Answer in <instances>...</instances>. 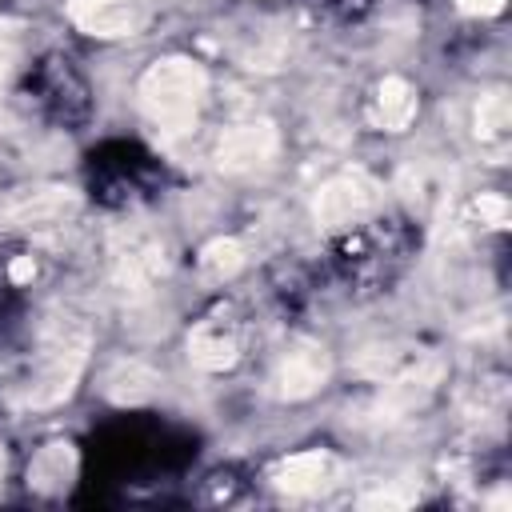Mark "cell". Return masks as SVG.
<instances>
[{"mask_svg": "<svg viewBox=\"0 0 512 512\" xmlns=\"http://www.w3.org/2000/svg\"><path fill=\"white\" fill-rule=\"evenodd\" d=\"M276 144L280 140H276V128L268 120H248V124H236L220 136L216 164L224 172H252L276 156Z\"/></svg>", "mask_w": 512, "mask_h": 512, "instance_id": "obj_3", "label": "cell"}, {"mask_svg": "<svg viewBox=\"0 0 512 512\" xmlns=\"http://www.w3.org/2000/svg\"><path fill=\"white\" fill-rule=\"evenodd\" d=\"M476 132L484 140H496L508 132V96L504 92H488L480 96V108H476Z\"/></svg>", "mask_w": 512, "mask_h": 512, "instance_id": "obj_9", "label": "cell"}, {"mask_svg": "<svg viewBox=\"0 0 512 512\" xmlns=\"http://www.w3.org/2000/svg\"><path fill=\"white\" fill-rule=\"evenodd\" d=\"M72 16L88 32L128 36L144 24V4L140 0H72Z\"/></svg>", "mask_w": 512, "mask_h": 512, "instance_id": "obj_5", "label": "cell"}, {"mask_svg": "<svg viewBox=\"0 0 512 512\" xmlns=\"http://www.w3.org/2000/svg\"><path fill=\"white\" fill-rule=\"evenodd\" d=\"M376 204V184L364 172H340L316 192V220L324 228H348Z\"/></svg>", "mask_w": 512, "mask_h": 512, "instance_id": "obj_2", "label": "cell"}, {"mask_svg": "<svg viewBox=\"0 0 512 512\" xmlns=\"http://www.w3.org/2000/svg\"><path fill=\"white\" fill-rule=\"evenodd\" d=\"M324 376H328V356H324V348L312 344V340H300V344H292V348L280 356V364H276V372H272V384H276L280 396L300 400V396H312V392L324 384Z\"/></svg>", "mask_w": 512, "mask_h": 512, "instance_id": "obj_4", "label": "cell"}, {"mask_svg": "<svg viewBox=\"0 0 512 512\" xmlns=\"http://www.w3.org/2000/svg\"><path fill=\"white\" fill-rule=\"evenodd\" d=\"M188 352H192V360H196L200 368H208V372L228 368V364L236 360V352H240L236 328H232L228 320H204V324L192 332Z\"/></svg>", "mask_w": 512, "mask_h": 512, "instance_id": "obj_6", "label": "cell"}, {"mask_svg": "<svg viewBox=\"0 0 512 512\" xmlns=\"http://www.w3.org/2000/svg\"><path fill=\"white\" fill-rule=\"evenodd\" d=\"M200 100H204V72L184 56L156 60L140 80V104L160 132H184L196 120Z\"/></svg>", "mask_w": 512, "mask_h": 512, "instance_id": "obj_1", "label": "cell"}, {"mask_svg": "<svg viewBox=\"0 0 512 512\" xmlns=\"http://www.w3.org/2000/svg\"><path fill=\"white\" fill-rule=\"evenodd\" d=\"M412 116H416V88L408 80H400V76H388L376 88V120L388 132H400Z\"/></svg>", "mask_w": 512, "mask_h": 512, "instance_id": "obj_8", "label": "cell"}, {"mask_svg": "<svg viewBox=\"0 0 512 512\" xmlns=\"http://www.w3.org/2000/svg\"><path fill=\"white\" fill-rule=\"evenodd\" d=\"M336 480V460L328 452H300L280 468V488L296 496H312Z\"/></svg>", "mask_w": 512, "mask_h": 512, "instance_id": "obj_7", "label": "cell"}, {"mask_svg": "<svg viewBox=\"0 0 512 512\" xmlns=\"http://www.w3.org/2000/svg\"><path fill=\"white\" fill-rule=\"evenodd\" d=\"M148 388H152V372H144L140 364H120L116 372H108V392L116 400H140L148 396Z\"/></svg>", "mask_w": 512, "mask_h": 512, "instance_id": "obj_10", "label": "cell"}, {"mask_svg": "<svg viewBox=\"0 0 512 512\" xmlns=\"http://www.w3.org/2000/svg\"><path fill=\"white\" fill-rule=\"evenodd\" d=\"M460 8H464V12H484V16H488V12H500L504 0H460Z\"/></svg>", "mask_w": 512, "mask_h": 512, "instance_id": "obj_12", "label": "cell"}, {"mask_svg": "<svg viewBox=\"0 0 512 512\" xmlns=\"http://www.w3.org/2000/svg\"><path fill=\"white\" fill-rule=\"evenodd\" d=\"M240 244L236 240H216V244H208L204 252H200V268H204V276H216V280H224V276H232L236 268H240Z\"/></svg>", "mask_w": 512, "mask_h": 512, "instance_id": "obj_11", "label": "cell"}]
</instances>
